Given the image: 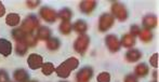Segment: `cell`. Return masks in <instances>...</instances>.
<instances>
[{
	"mask_svg": "<svg viewBox=\"0 0 159 82\" xmlns=\"http://www.w3.org/2000/svg\"><path fill=\"white\" fill-rule=\"evenodd\" d=\"M27 64L30 69H33V70L39 69V68H41L42 65H43L42 56H40L39 54H30L27 58Z\"/></svg>",
	"mask_w": 159,
	"mask_h": 82,
	"instance_id": "8",
	"label": "cell"
},
{
	"mask_svg": "<svg viewBox=\"0 0 159 82\" xmlns=\"http://www.w3.org/2000/svg\"><path fill=\"white\" fill-rule=\"evenodd\" d=\"M125 82H138V80H136V77L134 75H128L125 78Z\"/></svg>",
	"mask_w": 159,
	"mask_h": 82,
	"instance_id": "33",
	"label": "cell"
},
{
	"mask_svg": "<svg viewBox=\"0 0 159 82\" xmlns=\"http://www.w3.org/2000/svg\"><path fill=\"white\" fill-rule=\"evenodd\" d=\"M39 26V21H38L37 16L30 14L24 19V22L22 23L21 29L26 34H32L34 30Z\"/></svg>",
	"mask_w": 159,
	"mask_h": 82,
	"instance_id": "2",
	"label": "cell"
},
{
	"mask_svg": "<svg viewBox=\"0 0 159 82\" xmlns=\"http://www.w3.org/2000/svg\"><path fill=\"white\" fill-rule=\"evenodd\" d=\"M4 13H6V9H4L3 4H2V2L0 1V17H1V16H3V15H4Z\"/></svg>",
	"mask_w": 159,
	"mask_h": 82,
	"instance_id": "34",
	"label": "cell"
},
{
	"mask_svg": "<svg viewBox=\"0 0 159 82\" xmlns=\"http://www.w3.org/2000/svg\"><path fill=\"white\" fill-rule=\"evenodd\" d=\"M28 50V46L26 45L24 42H16V46H15V51H16V54L23 56L24 54H26Z\"/></svg>",
	"mask_w": 159,
	"mask_h": 82,
	"instance_id": "26",
	"label": "cell"
},
{
	"mask_svg": "<svg viewBox=\"0 0 159 82\" xmlns=\"http://www.w3.org/2000/svg\"><path fill=\"white\" fill-rule=\"evenodd\" d=\"M154 82H156V81H154Z\"/></svg>",
	"mask_w": 159,
	"mask_h": 82,
	"instance_id": "38",
	"label": "cell"
},
{
	"mask_svg": "<svg viewBox=\"0 0 159 82\" xmlns=\"http://www.w3.org/2000/svg\"><path fill=\"white\" fill-rule=\"evenodd\" d=\"M13 78H14L15 82H28L30 76H28L27 71L24 69H17L13 74Z\"/></svg>",
	"mask_w": 159,
	"mask_h": 82,
	"instance_id": "14",
	"label": "cell"
},
{
	"mask_svg": "<svg viewBox=\"0 0 159 82\" xmlns=\"http://www.w3.org/2000/svg\"><path fill=\"white\" fill-rule=\"evenodd\" d=\"M96 6V1L94 0H84V1L80 2V11L86 14H90Z\"/></svg>",
	"mask_w": 159,
	"mask_h": 82,
	"instance_id": "10",
	"label": "cell"
},
{
	"mask_svg": "<svg viewBox=\"0 0 159 82\" xmlns=\"http://www.w3.org/2000/svg\"><path fill=\"white\" fill-rule=\"evenodd\" d=\"M120 44L124 45L125 48H132V46L135 44V39H134V37L131 36L130 34H127L121 38Z\"/></svg>",
	"mask_w": 159,
	"mask_h": 82,
	"instance_id": "17",
	"label": "cell"
},
{
	"mask_svg": "<svg viewBox=\"0 0 159 82\" xmlns=\"http://www.w3.org/2000/svg\"><path fill=\"white\" fill-rule=\"evenodd\" d=\"M12 52V44L7 39L1 38L0 39V54L3 56H9Z\"/></svg>",
	"mask_w": 159,
	"mask_h": 82,
	"instance_id": "12",
	"label": "cell"
},
{
	"mask_svg": "<svg viewBox=\"0 0 159 82\" xmlns=\"http://www.w3.org/2000/svg\"><path fill=\"white\" fill-rule=\"evenodd\" d=\"M93 70L91 67H84L77 74V82H89L92 78Z\"/></svg>",
	"mask_w": 159,
	"mask_h": 82,
	"instance_id": "9",
	"label": "cell"
},
{
	"mask_svg": "<svg viewBox=\"0 0 159 82\" xmlns=\"http://www.w3.org/2000/svg\"><path fill=\"white\" fill-rule=\"evenodd\" d=\"M71 28H73V26H71L70 22L63 21L61 23V25H60V32H61L63 35H68V34H70Z\"/></svg>",
	"mask_w": 159,
	"mask_h": 82,
	"instance_id": "21",
	"label": "cell"
},
{
	"mask_svg": "<svg viewBox=\"0 0 159 82\" xmlns=\"http://www.w3.org/2000/svg\"><path fill=\"white\" fill-rule=\"evenodd\" d=\"M111 81V76L108 72H101L98 76V82H109Z\"/></svg>",
	"mask_w": 159,
	"mask_h": 82,
	"instance_id": "28",
	"label": "cell"
},
{
	"mask_svg": "<svg viewBox=\"0 0 159 82\" xmlns=\"http://www.w3.org/2000/svg\"><path fill=\"white\" fill-rule=\"evenodd\" d=\"M63 82H66V81H63Z\"/></svg>",
	"mask_w": 159,
	"mask_h": 82,
	"instance_id": "37",
	"label": "cell"
},
{
	"mask_svg": "<svg viewBox=\"0 0 159 82\" xmlns=\"http://www.w3.org/2000/svg\"><path fill=\"white\" fill-rule=\"evenodd\" d=\"M71 11L69 10V9H63V10L60 11L59 13V17L60 19H62L63 21H69V19H71Z\"/></svg>",
	"mask_w": 159,
	"mask_h": 82,
	"instance_id": "27",
	"label": "cell"
},
{
	"mask_svg": "<svg viewBox=\"0 0 159 82\" xmlns=\"http://www.w3.org/2000/svg\"><path fill=\"white\" fill-rule=\"evenodd\" d=\"M30 82H37V81H30Z\"/></svg>",
	"mask_w": 159,
	"mask_h": 82,
	"instance_id": "35",
	"label": "cell"
},
{
	"mask_svg": "<svg viewBox=\"0 0 159 82\" xmlns=\"http://www.w3.org/2000/svg\"><path fill=\"white\" fill-rule=\"evenodd\" d=\"M60 40L57 38H49L47 40V48L51 51H55L60 48Z\"/></svg>",
	"mask_w": 159,
	"mask_h": 82,
	"instance_id": "20",
	"label": "cell"
},
{
	"mask_svg": "<svg viewBox=\"0 0 159 82\" xmlns=\"http://www.w3.org/2000/svg\"><path fill=\"white\" fill-rule=\"evenodd\" d=\"M105 43H106L108 50L113 53L119 51L120 46H121L119 39H118L117 36H115V35H108V36H106V38H105Z\"/></svg>",
	"mask_w": 159,
	"mask_h": 82,
	"instance_id": "7",
	"label": "cell"
},
{
	"mask_svg": "<svg viewBox=\"0 0 159 82\" xmlns=\"http://www.w3.org/2000/svg\"><path fill=\"white\" fill-rule=\"evenodd\" d=\"M114 22H115V19L113 15L109 13H104L103 15H101L100 21H98V29L101 32H107L114 25Z\"/></svg>",
	"mask_w": 159,
	"mask_h": 82,
	"instance_id": "4",
	"label": "cell"
},
{
	"mask_svg": "<svg viewBox=\"0 0 159 82\" xmlns=\"http://www.w3.org/2000/svg\"><path fill=\"white\" fill-rule=\"evenodd\" d=\"M139 36H140L141 40L144 41V42H149L152 39H153V34H152V32H151V30H148V29L141 30Z\"/></svg>",
	"mask_w": 159,
	"mask_h": 82,
	"instance_id": "24",
	"label": "cell"
},
{
	"mask_svg": "<svg viewBox=\"0 0 159 82\" xmlns=\"http://www.w3.org/2000/svg\"><path fill=\"white\" fill-rule=\"evenodd\" d=\"M78 65H79V61H78L77 58H75V57H70V58L63 62V63L55 69V71H57V76L65 79V78H67V77H69L70 72L73 71V70H75L76 68L78 67Z\"/></svg>",
	"mask_w": 159,
	"mask_h": 82,
	"instance_id": "1",
	"label": "cell"
},
{
	"mask_svg": "<svg viewBox=\"0 0 159 82\" xmlns=\"http://www.w3.org/2000/svg\"><path fill=\"white\" fill-rule=\"evenodd\" d=\"M142 57V53L141 51L136 50V49H131L126 53V58L129 63H135Z\"/></svg>",
	"mask_w": 159,
	"mask_h": 82,
	"instance_id": "13",
	"label": "cell"
},
{
	"mask_svg": "<svg viewBox=\"0 0 159 82\" xmlns=\"http://www.w3.org/2000/svg\"><path fill=\"white\" fill-rule=\"evenodd\" d=\"M51 30L49 27H46V26H42L38 29L37 32V39L39 40H48L49 38H51Z\"/></svg>",
	"mask_w": 159,
	"mask_h": 82,
	"instance_id": "15",
	"label": "cell"
},
{
	"mask_svg": "<svg viewBox=\"0 0 159 82\" xmlns=\"http://www.w3.org/2000/svg\"><path fill=\"white\" fill-rule=\"evenodd\" d=\"M140 32H141V29H140V27H139L138 25H132L131 29H130V35H131V36H133V37L139 36V35H140Z\"/></svg>",
	"mask_w": 159,
	"mask_h": 82,
	"instance_id": "29",
	"label": "cell"
},
{
	"mask_svg": "<svg viewBox=\"0 0 159 82\" xmlns=\"http://www.w3.org/2000/svg\"><path fill=\"white\" fill-rule=\"evenodd\" d=\"M37 37L33 36V34H26L24 38V43L27 46H35L37 44Z\"/></svg>",
	"mask_w": 159,
	"mask_h": 82,
	"instance_id": "23",
	"label": "cell"
},
{
	"mask_svg": "<svg viewBox=\"0 0 159 82\" xmlns=\"http://www.w3.org/2000/svg\"><path fill=\"white\" fill-rule=\"evenodd\" d=\"M73 28L77 32H79V34L84 35V32H86L87 28H88V25H87V23L84 21H82V19H79V21H77L75 24H74Z\"/></svg>",
	"mask_w": 159,
	"mask_h": 82,
	"instance_id": "19",
	"label": "cell"
},
{
	"mask_svg": "<svg viewBox=\"0 0 159 82\" xmlns=\"http://www.w3.org/2000/svg\"><path fill=\"white\" fill-rule=\"evenodd\" d=\"M41 68H42V74H43L44 76H50V75L53 74V71L55 70V68L52 63H44Z\"/></svg>",
	"mask_w": 159,
	"mask_h": 82,
	"instance_id": "25",
	"label": "cell"
},
{
	"mask_svg": "<svg viewBox=\"0 0 159 82\" xmlns=\"http://www.w3.org/2000/svg\"><path fill=\"white\" fill-rule=\"evenodd\" d=\"M134 71H135V75L138 77H144L148 74V66L144 63H141L136 66Z\"/></svg>",
	"mask_w": 159,
	"mask_h": 82,
	"instance_id": "18",
	"label": "cell"
},
{
	"mask_svg": "<svg viewBox=\"0 0 159 82\" xmlns=\"http://www.w3.org/2000/svg\"><path fill=\"white\" fill-rule=\"evenodd\" d=\"M9 80V77L4 70H0V82H7Z\"/></svg>",
	"mask_w": 159,
	"mask_h": 82,
	"instance_id": "32",
	"label": "cell"
},
{
	"mask_svg": "<svg viewBox=\"0 0 159 82\" xmlns=\"http://www.w3.org/2000/svg\"><path fill=\"white\" fill-rule=\"evenodd\" d=\"M20 21H21V19H20V15L16 14V13H10V14L7 16L6 19V23L7 25L9 26H16L20 24Z\"/></svg>",
	"mask_w": 159,
	"mask_h": 82,
	"instance_id": "16",
	"label": "cell"
},
{
	"mask_svg": "<svg viewBox=\"0 0 159 82\" xmlns=\"http://www.w3.org/2000/svg\"><path fill=\"white\" fill-rule=\"evenodd\" d=\"M38 4H40L39 0H27L26 1V6L30 9H35L36 6H38Z\"/></svg>",
	"mask_w": 159,
	"mask_h": 82,
	"instance_id": "31",
	"label": "cell"
},
{
	"mask_svg": "<svg viewBox=\"0 0 159 82\" xmlns=\"http://www.w3.org/2000/svg\"><path fill=\"white\" fill-rule=\"evenodd\" d=\"M111 13L113 16L117 17L119 21H126L128 17V11L126 6L120 2H113L111 4Z\"/></svg>",
	"mask_w": 159,
	"mask_h": 82,
	"instance_id": "3",
	"label": "cell"
},
{
	"mask_svg": "<svg viewBox=\"0 0 159 82\" xmlns=\"http://www.w3.org/2000/svg\"><path fill=\"white\" fill-rule=\"evenodd\" d=\"M158 24V19L155 15L153 14H149L144 16L143 19V26H144L145 29H152V28H155Z\"/></svg>",
	"mask_w": 159,
	"mask_h": 82,
	"instance_id": "11",
	"label": "cell"
},
{
	"mask_svg": "<svg viewBox=\"0 0 159 82\" xmlns=\"http://www.w3.org/2000/svg\"><path fill=\"white\" fill-rule=\"evenodd\" d=\"M7 82H11V81H10V80H8V81H7Z\"/></svg>",
	"mask_w": 159,
	"mask_h": 82,
	"instance_id": "36",
	"label": "cell"
},
{
	"mask_svg": "<svg viewBox=\"0 0 159 82\" xmlns=\"http://www.w3.org/2000/svg\"><path fill=\"white\" fill-rule=\"evenodd\" d=\"M149 63H151V65L153 66V67H158V54L157 53H155V54L152 55L151 59H149Z\"/></svg>",
	"mask_w": 159,
	"mask_h": 82,
	"instance_id": "30",
	"label": "cell"
},
{
	"mask_svg": "<svg viewBox=\"0 0 159 82\" xmlns=\"http://www.w3.org/2000/svg\"><path fill=\"white\" fill-rule=\"evenodd\" d=\"M25 35H26V32H24L21 28H20V29H13V32H12V37L15 39L16 42H24Z\"/></svg>",
	"mask_w": 159,
	"mask_h": 82,
	"instance_id": "22",
	"label": "cell"
},
{
	"mask_svg": "<svg viewBox=\"0 0 159 82\" xmlns=\"http://www.w3.org/2000/svg\"><path fill=\"white\" fill-rule=\"evenodd\" d=\"M40 16L48 23H54L55 19H57V13L55 12L53 9L49 8V6H43L40 9Z\"/></svg>",
	"mask_w": 159,
	"mask_h": 82,
	"instance_id": "6",
	"label": "cell"
},
{
	"mask_svg": "<svg viewBox=\"0 0 159 82\" xmlns=\"http://www.w3.org/2000/svg\"><path fill=\"white\" fill-rule=\"evenodd\" d=\"M89 42H90V38H89L87 35H81V36H79L76 39L75 43H74L75 51L79 53V54H84V52H86L87 49H88Z\"/></svg>",
	"mask_w": 159,
	"mask_h": 82,
	"instance_id": "5",
	"label": "cell"
}]
</instances>
